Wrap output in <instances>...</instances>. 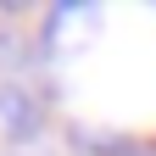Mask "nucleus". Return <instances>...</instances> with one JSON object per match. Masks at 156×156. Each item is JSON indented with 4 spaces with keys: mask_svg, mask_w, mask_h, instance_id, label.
Masks as SVG:
<instances>
[{
    "mask_svg": "<svg viewBox=\"0 0 156 156\" xmlns=\"http://www.w3.org/2000/svg\"><path fill=\"white\" fill-rule=\"evenodd\" d=\"M134 156H156V145H151V151H134Z\"/></svg>",
    "mask_w": 156,
    "mask_h": 156,
    "instance_id": "2",
    "label": "nucleus"
},
{
    "mask_svg": "<svg viewBox=\"0 0 156 156\" xmlns=\"http://www.w3.org/2000/svg\"><path fill=\"white\" fill-rule=\"evenodd\" d=\"M39 117H45V112H39V101H34L28 89H17V84L0 89V123H6L17 140H34V134H39Z\"/></svg>",
    "mask_w": 156,
    "mask_h": 156,
    "instance_id": "1",
    "label": "nucleus"
}]
</instances>
